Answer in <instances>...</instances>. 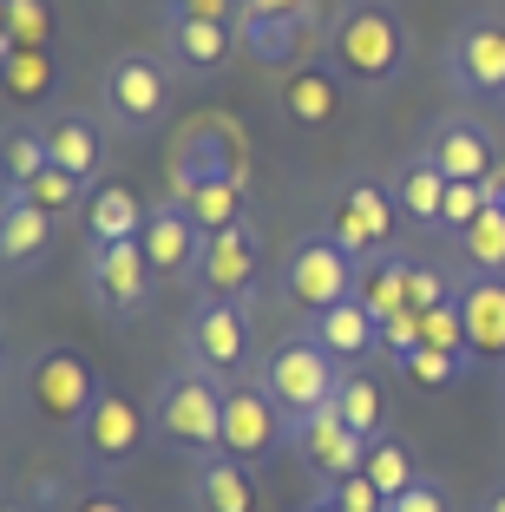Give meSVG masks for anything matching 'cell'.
I'll list each match as a JSON object with an SVG mask.
<instances>
[{
  "label": "cell",
  "instance_id": "1",
  "mask_svg": "<svg viewBox=\"0 0 505 512\" xmlns=\"http://www.w3.org/2000/svg\"><path fill=\"white\" fill-rule=\"evenodd\" d=\"M322 60L361 92H387L407 79V60H414V33H407V14L394 0H342V14L328 20Z\"/></svg>",
  "mask_w": 505,
  "mask_h": 512
},
{
  "label": "cell",
  "instance_id": "2",
  "mask_svg": "<svg viewBox=\"0 0 505 512\" xmlns=\"http://www.w3.org/2000/svg\"><path fill=\"white\" fill-rule=\"evenodd\" d=\"M223 388H230L223 375H210L197 362H178L158 381V394H151V440L184 453L191 467L223 453Z\"/></svg>",
  "mask_w": 505,
  "mask_h": 512
},
{
  "label": "cell",
  "instance_id": "3",
  "mask_svg": "<svg viewBox=\"0 0 505 512\" xmlns=\"http://www.w3.org/2000/svg\"><path fill=\"white\" fill-rule=\"evenodd\" d=\"M105 394V375L86 348L73 342H53V348H33L27 368H20V401L40 427H60V434H79L86 414L99 407Z\"/></svg>",
  "mask_w": 505,
  "mask_h": 512
},
{
  "label": "cell",
  "instance_id": "4",
  "mask_svg": "<svg viewBox=\"0 0 505 512\" xmlns=\"http://www.w3.org/2000/svg\"><path fill=\"white\" fill-rule=\"evenodd\" d=\"M178 99V73L164 53H112L99 66V119L119 138H151L171 119Z\"/></svg>",
  "mask_w": 505,
  "mask_h": 512
},
{
  "label": "cell",
  "instance_id": "5",
  "mask_svg": "<svg viewBox=\"0 0 505 512\" xmlns=\"http://www.w3.org/2000/svg\"><path fill=\"white\" fill-rule=\"evenodd\" d=\"M256 375H263L269 401L283 407L289 421H302V414L328 407V401H335V388H342V362H335V355H328L309 329H302V335H283V342L256 362Z\"/></svg>",
  "mask_w": 505,
  "mask_h": 512
},
{
  "label": "cell",
  "instance_id": "6",
  "mask_svg": "<svg viewBox=\"0 0 505 512\" xmlns=\"http://www.w3.org/2000/svg\"><path fill=\"white\" fill-rule=\"evenodd\" d=\"M361 283V256L342 250L335 230H309V237L289 243L283 256V296L296 302L302 316H322V309H342Z\"/></svg>",
  "mask_w": 505,
  "mask_h": 512
},
{
  "label": "cell",
  "instance_id": "7",
  "mask_svg": "<svg viewBox=\"0 0 505 512\" xmlns=\"http://www.w3.org/2000/svg\"><path fill=\"white\" fill-rule=\"evenodd\" d=\"M283 447H289V414L269 401L263 375L250 368V375H237L223 388V453L243 460V467H263Z\"/></svg>",
  "mask_w": 505,
  "mask_h": 512
},
{
  "label": "cell",
  "instance_id": "8",
  "mask_svg": "<svg viewBox=\"0 0 505 512\" xmlns=\"http://www.w3.org/2000/svg\"><path fill=\"white\" fill-rule=\"evenodd\" d=\"M145 440H151V407H132L119 388H105L99 407L86 414V427L73 434V447L92 480H112V473H125L145 453Z\"/></svg>",
  "mask_w": 505,
  "mask_h": 512
},
{
  "label": "cell",
  "instance_id": "9",
  "mask_svg": "<svg viewBox=\"0 0 505 512\" xmlns=\"http://www.w3.org/2000/svg\"><path fill=\"white\" fill-rule=\"evenodd\" d=\"M184 362L210 368V375L237 381L256 368V322L250 302H197L184 322Z\"/></svg>",
  "mask_w": 505,
  "mask_h": 512
},
{
  "label": "cell",
  "instance_id": "10",
  "mask_svg": "<svg viewBox=\"0 0 505 512\" xmlns=\"http://www.w3.org/2000/svg\"><path fill=\"white\" fill-rule=\"evenodd\" d=\"M151 289H158V270H151L145 243H92L86 250V296L99 302L105 322H138L151 309Z\"/></svg>",
  "mask_w": 505,
  "mask_h": 512
},
{
  "label": "cell",
  "instance_id": "11",
  "mask_svg": "<svg viewBox=\"0 0 505 512\" xmlns=\"http://www.w3.org/2000/svg\"><path fill=\"white\" fill-rule=\"evenodd\" d=\"M401 204H394V184L368 178V171H355V178L342 184V197H335V217H328V230L342 237L348 256H394V230H401Z\"/></svg>",
  "mask_w": 505,
  "mask_h": 512
},
{
  "label": "cell",
  "instance_id": "12",
  "mask_svg": "<svg viewBox=\"0 0 505 512\" xmlns=\"http://www.w3.org/2000/svg\"><path fill=\"white\" fill-rule=\"evenodd\" d=\"M289 453L309 467L315 493H328V486H342L348 473H361L368 440L342 421V407L328 401V407H315V414H302V421H289Z\"/></svg>",
  "mask_w": 505,
  "mask_h": 512
},
{
  "label": "cell",
  "instance_id": "13",
  "mask_svg": "<svg viewBox=\"0 0 505 512\" xmlns=\"http://www.w3.org/2000/svg\"><path fill=\"white\" fill-rule=\"evenodd\" d=\"M256 270H263V230H256V224H237V230L204 237V256H197L191 289L204 302H250Z\"/></svg>",
  "mask_w": 505,
  "mask_h": 512
},
{
  "label": "cell",
  "instance_id": "14",
  "mask_svg": "<svg viewBox=\"0 0 505 512\" xmlns=\"http://www.w3.org/2000/svg\"><path fill=\"white\" fill-rule=\"evenodd\" d=\"M171 191L178 184H197V178H230V184H250V151H243V132L230 119H197L191 132L178 138L171 151Z\"/></svg>",
  "mask_w": 505,
  "mask_h": 512
},
{
  "label": "cell",
  "instance_id": "15",
  "mask_svg": "<svg viewBox=\"0 0 505 512\" xmlns=\"http://www.w3.org/2000/svg\"><path fill=\"white\" fill-rule=\"evenodd\" d=\"M446 79L473 99H505V20L479 14L446 40Z\"/></svg>",
  "mask_w": 505,
  "mask_h": 512
},
{
  "label": "cell",
  "instance_id": "16",
  "mask_svg": "<svg viewBox=\"0 0 505 512\" xmlns=\"http://www.w3.org/2000/svg\"><path fill=\"white\" fill-rule=\"evenodd\" d=\"M237 33H243V53H250L256 66H276V73H296V66H309L315 46L328 40L322 14H315V0H309V7H296V14L237 20Z\"/></svg>",
  "mask_w": 505,
  "mask_h": 512
},
{
  "label": "cell",
  "instance_id": "17",
  "mask_svg": "<svg viewBox=\"0 0 505 512\" xmlns=\"http://www.w3.org/2000/svg\"><path fill=\"white\" fill-rule=\"evenodd\" d=\"M40 138H46V151H53V165H60V171L99 184L105 158H112V125H105L99 112L53 106V112H40Z\"/></svg>",
  "mask_w": 505,
  "mask_h": 512
},
{
  "label": "cell",
  "instance_id": "18",
  "mask_svg": "<svg viewBox=\"0 0 505 512\" xmlns=\"http://www.w3.org/2000/svg\"><path fill=\"white\" fill-rule=\"evenodd\" d=\"M420 151H427L446 178H473V184H486V171L505 158V151L492 145V132L473 119V112H440V119L427 125V145H420Z\"/></svg>",
  "mask_w": 505,
  "mask_h": 512
},
{
  "label": "cell",
  "instance_id": "19",
  "mask_svg": "<svg viewBox=\"0 0 505 512\" xmlns=\"http://www.w3.org/2000/svg\"><path fill=\"white\" fill-rule=\"evenodd\" d=\"M138 243H145L151 270H158V283H191L197 276V256H204V230L191 224V211H184L178 197L171 204H151L145 230H138Z\"/></svg>",
  "mask_w": 505,
  "mask_h": 512
},
{
  "label": "cell",
  "instance_id": "20",
  "mask_svg": "<svg viewBox=\"0 0 505 512\" xmlns=\"http://www.w3.org/2000/svg\"><path fill=\"white\" fill-rule=\"evenodd\" d=\"M243 53V33L230 20H184V27H164V60L178 79H217L223 66Z\"/></svg>",
  "mask_w": 505,
  "mask_h": 512
},
{
  "label": "cell",
  "instance_id": "21",
  "mask_svg": "<svg viewBox=\"0 0 505 512\" xmlns=\"http://www.w3.org/2000/svg\"><path fill=\"white\" fill-rule=\"evenodd\" d=\"M342 86L348 79L335 73L328 60H309V66H296V73H283V119L289 125H302V132H322V125H335L342 119Z\"/></svg>",
  "mask_w": 505,
  "mask_h": 512
},
{
  "label": "cell",
  "instance_id": "22",
  "mask_svg": "<svg viewBox=\"0 0 505 512\" xmlns=\"http://www.w3.org/2000/svg\"><path fill=\"white\" fill-rule=\"evenodd\" d=\"M46 250H53V217L33 211L20 191H7L0 197V270L33 276V270H46Z\"/></svg>",
  "mask_w": 505,
  "mask_h": 512
},
{
  "label": "cell",
  "instance_id": "23",
  "mask_svg": "<svg viewBox=\"0 0 505 512\" xmlns=\"http://www.w3.org/2000/svg\"><path fill=\"white\" fill-rule=\"evenodd\" d=\"M191 506L197 512H256L263 506V486H256V467L230 460V453H210L191 467Z\"/></svg>",
  "mask_w": 505,
  "mask_h": 512
},
{
  "label": "cell",
  "instance_id": "24",
  "mask_svg": "<svg viewBox=\"0 0 505 512\" xmlns=\"http://www.w3.org/2000/svg\"><path fill=\"white\" fill-rule=\"evenodd\" d=\"M0 92L27 112H53V92H60L53 46H7L0 40Z\"/></svg>",
  "mask_w": 505,
  "mask_h": 512
},
{
  "label": "cell",
  "instance_id": "25",
  "mask_svg": "<svg viewBox=\"0 0 505 512\" xmlns=\"http://www.w3.org/2000/svg\"><path fill=\"white\" fill-rule=\"evenodd\" d=\"M309 335H315V342H322L342 368L381 355V316H374L368 302H355V296H348L342 309H322V316H309Z\"/></svg>",
  "mask_w": 505,
  "mask_h": 512
},
{
  "label": "cell",
  "instance_id": "26",
  "mask_svg": "<svg viewBox=\"0 0 505 512\" xmlns=\"http://www.w3.org/2000/svg\"><path fill=\"white\" fill-rule=\"evenodd\" d=\"M460 316H466L473 362H505V276H466Z\"/></svg>",
  "mask_w": 505,
  "mask_h": 512
},
{
  "label": "cell",
  "instance_id": "27",
  "mask_svg": "<svg viewBox=\"0 0 505 512\" xmlns=\"http://www.w3.org/2000/svg\"><path fill=\"white\" fill-rule=\"evenodd\" d=\"M145 197L132 191L125 178H99L86 197V237L92 243H132L138 230H145Z\"/></svg>",
  "mask_w": 505,
  "mask_h": 512
},
{
  "label": "cell",
  "instance_id": "28",
  "mask_svg": "<svg viewBox=\"0 0 505 512\" xmlns=\"http://www.w3.org/2000/svg\"><path fill=\"white\" fill-rule=\"evenodd\" d=\"M446 171L433 165L427 151H414V158H407L401 171H394V204H401V217L414 230H433V237H440V211H446Z\"/></svg>",
  "mask_w": 505,
  "mask_h": 512
},
{
  "label": "cell",
  "instance_id": "29",
  "mask_svg": "<svg viewBox=\"0 0 505 512\" xmlns=\"http://www.w3.org/2000/svg\"><path fill=\"white\" fill-rule=\"evenodd\" d=\"M171 197H178L184 211H191V224L204 230V237L250 224V184H230V178H197V184H178Z\"/></svg>",
  "mask_w": 505,
  "mask_h": 512
},
{
  "label": "cell",
  "instance_id": "30",
  "mask_svg": "<svg viewBox=\"0 0 505 512\" xmlns=\"http://www.w3.org/2000/svg\"><path fill=\"white\" fill-rule=\"evenodd\" d=\"M335 407H342V421L355 427L361 440L387 434V388H381V375H374L368 362L342 368V388H335Z\"/></svg>",
  "mask_w": 505,
  "mask_h": 512
},
{
  "label": "cell",
  "instance_id": "31",
  "mask_svg": "<svg viewBox=\"0 0 505 512\" xmlns=\"http://www.w3.org/2000/svg\"><path fill=\"white\" fill-rule=\"evenodd\" d=\"M361 473H368V480L381 486L387 499H401L407 486L427 480V473H420V453L407 447L401 434H374V440H368V460H361Z\"/></svg>",
  "mask_w": 505,
  "mask_h": 512
},
{
  "label": "cell",
  "instance_id": "32",
  "mask_svg": "<svg viewBox=\"0 0 505 512\" xmlns=\"http://www.w3.org/2000/svg\"><path fill=\"white\" fill-rule=\"evenodd\" d=\"M53 165V151H46V138H40V119H27V125H7V138H0V178H7V191H27L40 171Z\"/></svg>",
  "mask_w": 505,
  "mask_h": 512
},
{
  "label": "cell",
  "instance_id": "33",
  "mask_svg": "<svg viewBox=\"0 0 505 512\" xmlns=\"http://www.w3.org/2000/svg\"><path fill=\"white\" fill-rule=\"evenodd\" d=\"M355 302H368L374 316H394V309H407V256H368L361 263V283H355Z\"/></svg>",
  "mask_w": 505,
  "mask_h": 512
},
{
  "label": "cell",
  "instance_id": "34",
  "mask_svg": "<svg viewBox=\"0 0 505 512\" xmlns=\"http://www.w3.org/2000/svg\"><path fill=\"white\" fill-rule=\"evenodd\" d=\"M20 197H27L33 211H46L53 224H60V217H79V211H86L92 184H86V178H73V171H60V165H46V171H40V178H33Z\"/></svg>",
  "mask_w": 505,
  "mask_h": 512
},
{
  "label": "cell",
  "instance_id": "35",
  "mask_svg": "<svg viewBox=\"0 0 505 512\" xmlns=\"http://www.w3.org/2000/svg\"><path fill=\"white\" fill-rule=\"evenodd\" d=\"M0 40L7 46H53V0H0Z\"/></svg>",
  "mask_w": 505,
  "mask_h": 512
},
{
  "label": "cell",
  "instance_id": "36",
  "mask_svg": "<svg viewBox=\"0 0 505 512\" xmlns=\"http://www.w3.org/2000/svg\"><path fill=\"white\" fill-rule=\"evenodd\" d=\"M460 256L473 263V276H505V211H499V204H492V211L460 237Z\"/></svg>",
  "mask_w": 505,
  "mask_h": 512
},
{
  "label": "cell",
  "instance_id": "37",
  "mask_svg": "<svg viewBox=\"0 0 505 512\" xmlns=\"http://www.w3.org/2000/svg\"><path fill=\"white\" fill-rule=\"evenodd\" d=\"M394 375L414 381V388H427V394H446V388H460V381L473 375V362H453V355H440V348H414Z\"/></svg>",
  "mask_w": 505,
  "mask_h": 512
},
{
  "label": "cell",
  "instance_id": "38",
  "mask_svg": "<svg viewBox=\"0 0 505 512\" xmlns=\"http://www.w3.org/2000/svg\"><path fill=\"white\" fill-rule=\"evenodd\" d=\"M486 211H492L486 184H473V178H453V184H446V211H440V237H453V243H460V237H466V230H473Z\"/></svg>",
  "mask_w": 505,
  "mask_h": 512
},
{
  "label": "cell",
  "instance_id": "39",
  "mask_svg": "<svg viewBox=\"0 0 505 512\" xmlns=\"http://www.w3.org/2000/svg\"><path fill=\"white\" fill-rule=\"evenodd\" d=\"M453 289H460V283H446V276L433 270V263H420V256H407V309H420V316H427V309H440V302H453Z\"/></svg>",
  "mask_w": 505,
  "mask_h": 512
},
{
  "label": "cell",
  "instance_id": "40",
  "mask_svg": "<svg viewBox=\"0 0 505 512\" xmlns=\"http://www.w3.org/2000/svg\"><path fill=\"white\" fill-rule=\"evenodd\" d=\"M414 348H420V309H394V316L381 322V355L401 368Z\"/></svg>",
  "mask_w": 505,
  "mask_h": 512
},
{
  "label": "cell",
  "instance_id": "41",
  "mask_svg": "<svg viewBox=\"0 0 505 512\" xmlns=\"http://www.w3.org/2000/svg\"><path fill=\"white\" fill-rule=\"evenodd\" d=\"M184 20H230L237 27V0H164L158 27H184Z\"/></svg>",
  "mask_w": 505,
  "mask_h": 512
},
{
  "label": "cell",
  "instance_id": "42",
  "mask_svg": "<svg viewBox=\"0 0 505 512\" xmlns=\"http://www.w3.org/2000/svg\"><path fill=\"white\" fill-rule=\"evenodd\" d=\"M328 499H335L342 512H387V493L368 480V473H348L342 486H328Z\"/></svg>",
  "mask_w": 505,
  "mask_h": 512
},
{
  "label": "cell",
  "instance_id": "43",
  "mask_svg": "<svg viewBox=\"0 0 505 512\" xmlns=\"http://www.w3.org/2000/svg\"><path fill=\"white\" fill-rule=\"evenodd\" d=\"M387 512H453V499H446L440 480H420V486H407L401 499H387Z\"/></svg>",
  "mask_w": 505,
  "mask_h": 512
},
{
  "label": "cell",
  "instance_id": "44",
  "mask_svg": "<svg viewBox=\"0 0 505 512\" xmlns=\"http://www.w3.org/2000/svg\"><path fill=\"white\" fill-rule=\"evenodd\" d=\"M66 512H132V499H125V493H112V486H92V493H79Z\"/></svg>",
  "mask_w": 505,
  "mask_h": 512
},
{
  "label": "cell",
  "instance_id": "45",
  "mask_svg": "<svg viewBox=\"0 0 505 512\" xmlns=\"http://www.w3.org/2000/svg\"><path fill=\"white\" fill-rule=\"evenodd\" d=\"M309 0H237V20H269V14H296Z\"/></svg>",
  "mask_w": 505,
  "mask_h": 512
},
{
  "label": "cell",
  "instance_id": "46",
  "mask_svg": "<svg viewBox=\"0 0 505 512\" xmlns=\"http://www.w3.org/2000/svg\"><path fill=\"white\" fill-rule=\"evenodd\" d=\"M486 197H492V204H499V211H505V158H499V165L486 171Z\"/></svg>",
  "mask_w": 505,
  "mask_h": 512
},
{
  "label": "cell",
  "instance_id": "47",
  "mask_svg": "<svg viewBox=\"0 0 505 512\" xmlns=\"http://www.w3.org/2000/svg\"><path fill=\"white\" fill-rule=\"evenodd\" d=\"M302 512H342V506H335V499H328V493H315V499H309V506H302Z\"/></svg>",
  "mask_w": 505,
  "mask_h": 512
},
{
  "label": "cell",
  "instance_id": "48",
  "mask_svg": "<svg viewBox=\"0 0 505 512\" xmlns=\"http://www.w3.org/2000/svg\"><path fill=\"white\" fill-rule=\"evenodd\" d=\"M479 512H505V486H499V493H486V506H479Z\"/></svg>",
  "mask_w": 505,
  "mask_h": 512
},
{
  "label": "cell",
  "instance_id": "49",
  "mask_svg": "<svg viewBox=\"0 0 505 512\" xmlns=\"http://www.w3.org/2000/svg\"><path fill=\"white\" fill-rule=\"evenodd\" d=\"M7 512H27V506H20V499H7Z\"/></svg>",
  "mask_w": 505,
  "mask_h": 512
}]
</instances>
